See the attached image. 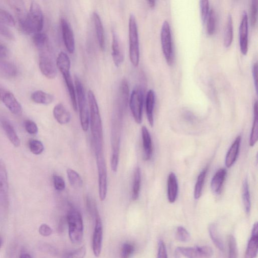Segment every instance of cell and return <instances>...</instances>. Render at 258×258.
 Listing matches in <instances>:
<instances>
[{"label": "cell", "instance_id": "1", "mask_svg": "<svg viewBox=\"0 0 258 258\" xmlns=\"http://www.w3.org/2000/svg\"><path fill=\"white\" fill-rule=\"evenodd\" d=\"M90 109V124L95 154L103 151V129L101 118L97 102L93 92L88 94Z\"/></svg>", "mask_w": 258, "mask_h": 258}, {"label": "cell", "instance_id": "2", "mask_svg": "<svg viewBox=\"0 0 258 258\" xmlns=\"http://www.w3.org/2000/svg\"><path fill=\"white\" fill-rule=\"evenodd\" d=\"M56 66L63 76L73 110L77 112L78 108L76 91L70 75L71 61L70 57L64 51H62L59 54L56 61Z\"/></svg>", "mask_w": 258, "mask_h": 258}, {"label": "cell", "instance_id": "3", "mask_svg": "<svg viewBox=\"0 0 258 258\" xmlns=\"http://www.w3.org/2000/svg\"><path fill=\"white\" fill-rule=\"evenodd\" d=\"M44 25V16L40 5L31 2L25 22L20 25L23 32L27 34L42 32Z\"/></svg>", "mask_w": 258, "mask_h": 258}, {"label": "cell", "instance_id": "4", "mask_svg": "<svg viewBox=\"0 0 258 258\" xmlns=\"http://www.w3.org/2000/svg\"><path fill=\"white\" fill-rule=\"evenodd\" d=\"M75 86L77 108L79 109L80 124L82 130L87 132L90 126V109L89 103L86 97L83 85L79 78L75 76Z\"/></svg>", "mask_w": 258, "mask_h": 258}, {"label": "cell", "instance_id": "5", "mask_svg": "<svg viewBox=\"0 0 258 258\" xmlns=\"http://www.w3.org/2000/svg\"><path fill=\"white\" fill-rule=\"evenodd\" d=\"M67 221L69 228V235L71 242L78 244L83 236V223L81 214L76 210L71 209L68 211Z\"/></svg>", "mask_w": 258, "mask_h": 258}, {"label": "cell", "instance_id": "6", "mask_svg": "<svg viewBox=\"0 0 258 258\" xmlns=\"http://www.w3.org/2000/svg\"><path fill=\"white\" fill-rule=\"evenodd\" d=\"M129 57L133 66L138 67L140 60L139 31L135 17L131 14L129 20Z\"/></svg>", "mask_w": 258, "mask_h": 258}, {"label": "cell", "instance_id": "7", "mask_svg": "<svg viewBox=\"0 0 258 258\" xmlns=\"http://www.w3.org/2000/svg\"><path fill=\"white\" fill-rule=\"evenodd\" d=\"M122 115L115 113L113 118L112 129V154L111 159V168L115 173L117 170L119 154L120 144V122Z\"/></svg>", "mask_w": 258, "mask_h": 258}, {"label": "cell", "instance_id": "8", "mask_svg": "<svg viewBox=\"0 0 258 258\" xmlns=\"http://www.w3.org/2000/svg\"><path fill=\"white\" fill-rule=\"evenodd\" d=\"M96 165L98 176L99 196L101 201H104L108 193V173L104 152L96 153Z\"/></svg>", "mask_w": 258, "mask_h": 258}, {"label": "cell", "instance_id": "9", "mask_svg": "<svg viewBox=\"0 0 258 258\" xmlns=\"http://www.w3.org/2000/svg\"><path fill=\"white\" fill-rule=\"evenodd\" d=\"M39 67L41 72L46 77L53 79L56 77L57 67L50 54L49 47L40 51Z\"/></svg>", "mask_w": 258, "mask_h": 258}, {"label": "cell", "instance_id": "10", "mask_svg": "<svg viewBox=\"0 0 258 258\" xmlns=\"http://www.w3.org/2000/svg\"><path fill=\"white\" fill-rule=\"evenodd\" d=\"M161 39L162 49L166 63L172 65L174 60L173 47L170 27L169 23L165 21L162 26Z\"/></svg>", "mask_w": 258, "mask_h": 258}, {"label": "cell", "instance_id": "11", "mask_svg": "<svg viewBox=\"0 0 258 258\" xmlns=\"http://www.w3.org/2000/svg\"><path fill=\"white\" fill-rule=\"evenodd\" d=\"M144 94L139 88L134 89L129 99V106L135 122L141 124L142 121Z\"/></svg>", "mask_w": 258, "mask_h": 258}, {"label": "cell", "instance_id": "12", "mask_svg": "<svg viewBox=\"0 0 258 258\" xmlns=\"http://www.w3.org/2000/svg\"><path fill=\"white\" fill-rule=\"evenodd\" d=\"M177 251L187 258H211L213 254L212 248L209 246L179 247Z\"/></svg>", "mask_w": 258, "mask_h": 258}, {"label": "cell", "instance_id": "13", "mask_svg": "<svg viewBox=\"0 0 258 258\" xmlns=\"http://www.w3.org/2000/svg\"><path fill=\"white\" fill-rule=\"evenodd\" d=\"M9 185L6 166L0 160V206L6 207L8 204Z\"/></svg>", "mask_w": 258, "mask_h": 258}, {"label": "cell", "instance_id": "14", "mask_svg": "<svg viewBox=\"0 0 258 258\" xmlns=\"http://www.w3.org/2000/svg\"><path fill=\"white\" fill-rule=\"evenodd\" d=\"M95 217V225L93 238V249L94 256L98 257L101 252L102 242V225L97 209L94 214Z\"/></svg>", "mask_w": 258, "mask_h": 258}, {"label": "cell", "instance_id": "15", "mask_svg": "<svg viewBox=\"0 0 258 258\" xmlns=\"http://www.w3.org/2000/svg\"><path fill=\"white\" fill-rule=\"evenodd\" d=\"M61 26L64 45L69 53L73 54L75 48V43L73 31L65 19L61 21Z\"/></svg>", "mask_w": 258, "mask_h": 258}, {"label": "cell", "instance_id": "16", "mask_svg": "<svg viewBox=\"0 0 258 258\" xmlns=\"http://www.w3.org/2000/svg\"><path fill=\"white\" fill-rule=\"evenodd\" d=\"M248 15L246 12L244 11L239 28L240 49L244 55H246L248 51Z\"/></svg>", "mask_w": 258, "mask_h": 258}, {"label": "cell", "instance_id": "17", "mask_svg": "<svg viewBox=\"0 0 258 258\" xmlns=\"http://www.w3.org/2000/svg\"><path fill=\"white\" fill-rule=\"evenodd\" d=\"M112 58L114 63L117 67L121 65L124 60V55L122 47L117 34L115 31L113 33Z\"/></svg>", "mask_w": 258, "mask_h": 258}, {"label": "cell", "instance_id": "18", "mask_svg": "<svg viewBox=\"0 0 258 258\" xmlns=\"http://www.w3.org/2000/svg\"><path fill=\"white\" fill-rule=\"evenodd\" d=\"M2 101L13 114L17 116L22 114L23 108L12 93L8 91L3 97Z\"/></svg>", "mask_w": 258, "mask_h": 258}, {"label": "cell", "instance_id": "19", "mask_svg": "<svg viewBox=\"0 0 258 258\" xmlns=\"http://www.w3.org/2000/svg\"><path fill=\"white\" fill-rule=\"evenodd\" d=\"M258 223L253 226L252 236L249 240L246 250L245 258H256L258 253Z\"/></svg>", "mask_w": 258, "mask_h": 258}, {"label": "cell", "instance_id": "20", "mask_svg": "<svg viewBox=\"0 0 258 258\" xmlns=\"http://www.w3.org/2000/svg\"><path fill=\"white\" fill-rule=\"evenodd\" d=\"M93 20L99 46L101 49L104 50L106 47L104 28L99 15L95 12L93 13Z\"/></svg>", "mask_w": 258, "mask_h": 258}, {"label": "cell", "instance_id": "21", "mask_svg": "<svg viewBox=\"0 0 258 258\" xmlns=\"http://www.w3.org/2000/svg\"><path fill=\"white\" fill-rule=\"evenodd\" d=\"M53 115L56 121L61 125L70 123L71 118L70 113L61 103L54 107Z\"/></svg>", "mask_w": 258, "mask_h": 258}, {"label": "cell", "instance_id": "22", "mask_svg": "<svg viewBox=\"0 0 258 258\" xmlns=\"http://www.w3.org/2000/svg\"><path fill=\"white\" fill-rule=\"evenodd\" d=\"M227 174V170L224 168L219 169L212 178L211 187L213 193L217 195L221 193L223 183Z\"/></svg>", "mask_w": 258, "mask_h": 258}, {"label": "cell", "instance_id": "23", "mask_svg": "<svg viewBox=\"0 0 258 258\" xmlns=\"http://www.w3.org/2000/svg\"><path fill=\"white\" fill-rule=\"evenodd\" d=\"M178 193V184L176 175L174 173H171L167 180V196L168 201L170 203L176 201Z\"/></svg>", "mask_w": 258, "mask_h": 258}, {"label": "cell", "instance_id": "24", "mask_svg": "<svg viewBox=\"0 0 258 258\" xmlns=\"http://www.w3.org/2000/svg\"><path fill=\"white\" fill-rule=\"evenodd\" d=\"M143 147L144 151L143 159L147 161L151 159L152 155V143L150 134L145 126L141 129Z\"/></svg>", "mask_w": 258, "mask_h": 258}, {"label": "cell", "instance_id": "25", "mask_svg": "<svg viewBox=\"0 0 258 258\" xmlns=\"http://www.w3.org/2000/svg\"><path fill=\"white\" fill-rule=\"evenodd\" d=\"M241 136H238L229 149L226 159V165L231 167L235 163L239 152Z\"/></svg>", "mask_w": 258, "mask_h": 258}, {"label": "cell", "instance_id": "26", "mask_svg": "<svg viewBox=\"0 0 258 258\" xmlns=\"http://www.w3.org/2000/svg\"><path fill=\"white\" fill-rule=\"evenodd\" d=\"M156 101V95L154 92L150 90L146 95V111L149 124L151 127L154 125L153 111Z\"/></svg>", "mask_w": 258, "mask_h": 258}, {"label": "cell", "instance_id": "27", "mask_svg": "<svg viewBox=\"0 0 258 258\" xmlns=\"http://www.w3.org/2000/svg\"><path fill=\"white\" fill-rule=\"evenodd\" d=\"M1 124L10 142L15 147H19L21 145L20 140L11 124L4 119L2 120Z\"/></svg>", "mask_w": 258, "mask_h": 258}, {"label": "cell", "instance_id": "28", "mask_svg": "<svg viewBox=\"0 0 258 258\" xmlns=\"http://www.w3.org/2000/svg\"><path fill=\"white\" fill-rule=\"evenodd\" d=\"M17 73L18 70L14 64L0 59V74L7 77L13 78L16 77Z\"/></svg>", "mask_w": 258, "mask_h": 258}, {"label": "cell", "instance_id": "29", "mask_svg": "<svg viewBox=\"0 0 258 258\" xmlns=\"http://www.w3.org/2000/svg\"><path fill=\"white\" fill-rule=\"evenodd\" d=\"M32 100L37 104L48 105L52 103L54 100L53 95L44 92L42 91H37L33 92L31 95Z\"/></svg>", "mask_w": 258, "mask_h": 258}, {"label": "cell", "instance_id": "30", "mask_svg": "<svg viewBox=\"0 0 258 258\" xmlns=\"http://www.w3.org/2000/svg\"><path fill=\"white\" fill-rule=\"evenodd\" d=\"M141 172L140 167L135 170L132 187V199L134 201L139 199L141 191Z\"/></svg>", "mask_w": 258, "mask_h": 258}, {"label": "cell", "instance_id": "31", "mask_svg": "<svg viewBox=\"0 0 258 258\" xmlns=\"http://www.w3.org/2000/svg\"><path fill=\"white\" fill-rule=\"evenodd\" d=\"M33 42L40 51L49 47L48 39L47 34L43 32L33 34Z\"/></svg>", "mask_w": 258, "mask_h": 258}, {"label": "cell", "instance_id": "32", "mask_svg": "<svg viewBox=\"0 0 258 258\" xmlns=\"http://www.w3.org/2000/svg\"><path fill=\"white\" fill-rule=\"evenodd\" d=\"M254 123L250 140V146L253 147L258 141V102L256 100L254 106Z\"/></svg>", "mask_w": 258, "mask_h": 258}, {"label": "cell", "instance_id": "33", "mask_svg": "<svg viewBox=\"0 0 258 258\" xmlns=\"http://www.w3.org/2000/svg\"><path fill=\"white\" fill-rule=\"evenodd\" d=\"M233 20L232 16L229 14L224 33V45L226 47L231 46L233 41Z\"/></svg>", "mask_w": 258, "mask_h": 258}, {"label": "cell", "instance_id": "34", "mask_svg": "<svg viewBox=\"0 0 258 258\" xmlns=\"http://www.w3.org/2000/svg\"><path fill=\"white\" fill-rule=\"evenodd\" d=\"M209 166L206 167L201 172L198 176L194 190V197L195 199L200 198L202 193L203 188L204 186L206 174H207Z\"/></svg>", "mask_w": 258, "mask_h": 258}, {"label": "cell", "instance_id": "35", "mask_svg": "<svg viewBox=\"0 0 258 258\" xmlns=\"http://www.w3.org/2000/svg\"><path fill=\"white\" fill-rule=\"evenodd\" d=\"M67 174L68 181L73 188H78L82 186V179L77 171L71 168H68Z\"/></svg>", "mask_w": 258, "mask_h": 258}, {"label": "cell", "instance_id": "36", "mask_svg": "<svg viewBox=\"0 0 258 258\" xmlns=\"http://www.w3.org/2000/svg\"><path fill=\"white\" fill-rule=\"evenodd\" d=\"M242 197L245 212L249 214L251 211V203L249 184L247 179L244 180L243 184Z\"/></svg>", "mask_w": 258, "mask_h": 258}, {"label": "cell", "instance_id": "37", "mask_svg": "<svg viewBox=\"0 0 258 258\" xmlns=\"http://www.w3.org/2000/svg\"><path fill=\"white\" fill-rule=\"evenodd\" d=\"M209 232L211 237L215 246L220 251L224 250V245L220 238L217 230V227L214 224L210 226Z\"/></svg>", "mask_w": 258, "mask_h": 258}, {"label": "cell", "instance_id": "38", "mask_svg": "<svg viewBox=\"0 0 258 258\" xmlns=\"http://www.w3.org/2000/svg\"><path fill=\"white\" fill-rule=\"evenodd\" d=\"M207 32L209 36H212L216 29V17L214 10L211 8L209 14L207 21Z\"/></svg>", "mask_w": 258, "mask_h": 258}, {"label": "cell", "instance_id": "39", "mask_svg": "<svg viewBox=\"0 0 258 258\" xmlns=\"http://www.w3.org/2000/svg\"><path fill=\"white\" fill-rule=\"evenodd\" d=\"M0 23L10 27L15 25V21L11 14L1 8H0Z\"/></svg>", "mask_w": 258, "mask_h": 258}, {"label": "cell", "instance_id": "40", "mask_svg": "<svg viewBox=\"0 0 258 258\" xmlns=\"http://www.w3.org/2000/svg\"><path fill=\"white\" fill-rule=\"evenodd\" d=\"M30 151L34 154H41L44 150V146L42 142L38 140H32L28 142Z\"/></svg>", "mask_w": 258, "mask_h": 258}, {"label": "cell", "instance_id": "41", "mask_svg": "<svg viewBox=\"0 0 258 258\" xmlns=\"http://www.w3.org/2000/svg\"><path fill=\"white\" fill-rule=\"evenodd\" d=\"M229 257L228 258H237V248L235 237L231 235L228 238Z\"/></svg>", "mask_w": 258, "mask_h": 258}, {"label": "cell", "instance_id": "42", "mask_svg": "<svg viewBox=\"0 0 258 258\" xmlns=\"http://www.w3.org/2000/svg\"><path fill=\"white\" fill-rule=\"evenodd\" d=\"M200 9L201 20L203 24L205 23L207 21L208 17L210 13L209 1L204 0L200 1Z\"/></svg>", "mask_w": 258, "mask_h": 258}, {"label": "cell", "instance_id": "43", "mask_svg": "<svg viewBox=\"0 0 258 258\" xmlns=\"http://www.w3.org/2000/svg\"><path fill=\"white\" fill-rule=\"evenodd\" d=\"M176 237L180 242H187L191 239L190 234L183 227H179L176 233Z\"/></svg>", "mask_w": 258, "mask_h": 258}, {"label": "cell", "instance_id": "44", "mask_svg": "<svg viewBox=\"0 0 258 258\" xmlns=\"http://www.w3.org/2000/svg\"><path fill=\"white\" fill-rule=\"evenodd\" d=\"M258 1L253 0L252 2L250 10V23L251 26L254 28L257 22Z\"/></svg>", "mask_w": 258, "mask_h": 258}, {"label": "cell", "instance_id": "45", "mask_svg": "<svg viewBox=\"0 0 258 258\" xmlns=\"http://www.w3.org/2000/svg\"><path fill=\"white\" fill-rule=\"evenodd\" d=\"M135 251L134 245L130 243H125L123 244L121 249L122 258H130Z\"/></svg>", "mask_w": 258, "mask_h": 258}, {"label": "cell", "instance_id": "46", "mask_svg": "<svg viewBox=\"0 0 258 258\" xmlns=\"http://www.w3.org/2000/svg\"><path fill=\"white\" fill-rule=\"evenodd\" d=\"M53 183L56 190L58 191H63L66 188L65 182L63 178L59 175L53 176Z\"/></svg>", "mask_w": 258, "mask_h": 258}, {"label": "cell", "instance_id": "47", "mask_svg": "<svg viewBox=\"0 0 258 258\" xmlns=\"http://www.w3.org/2000/svg\"><path fill=\"white\" fill-rule=\"evenodd\" d=\"M86 253H87L86 248L82 246L68 254L65 258H84Z\"/></svg>", "mask_w": 258, "mask_h": 258}, {"label": "cell", "instance_id": "48", "mask_svg": "<svg viewBox=\"0 0 258 258\" xmlns=\"http://www.w3.org/2000/svg\"><path fill=\"white\" fill-rule=\"evenodd\" d=\"M24 128L26 131L31 135H35L38 132V128L37 124L30 119H27L25 121Z\"/></svg>", "mask_w": 258, "mask_h": 258}, {"label": "cell", "instance_id": "49", "mask_svg": "<svg viewBox=\"0 0 258 258\" xmlns=\"http://www.w3.org/2000/svg\"><path fill=\"white\" fill-rule=\"evenodd\" d=\"M39 233L43 236H48L53 233V230L47 224H43L39 228Z\"/></svg>", "mask_w": 258, "mask_h": 258}, {"label": "cell", "instance_id": "50", "mask_svg": "<svg viewBox=\"0 0 258 258\" xmlns=\"http://www.w3.org/2000/svg\"><path fill=\"white\" fill-rule=\"evenodd\" d=\"M157 258H168L166 247L163 240L159 244V250Z\"/></svg>", "mask_w": 258, "mask_h": 258}, {"label": "cell", "instance_id": "51", "mask_svg": "<svg viewBox=\"0 0 258 258\" xmlns=\"http://www.w3.org/2000/svg\"><path fill=\"white\" fill-rule=\"evenodd\" d=\"M9 54L7 47L1 42H0V59H4L6 58Z\"/></svg>", "mask_w": 258, "mask_h": 258}, {"label": "cell", "instance_id": "52", "mask_svg": "<svg viewBox=\"0 0 258 258\" xmlns=\"http://www.w3.org/2000/svg\"><path fill=\"white\" fill-rule=\"evenodd\" d=\"M258 68H257V63H255L254 65H253V68H252V74H253V79H254V84H255V89H256V93L257 94V93H258V88H257V86H258V77H257V74H258V70H257Z\"/></svg>", "mask_w": 258, "mask_h": 258}, {"label": "cell", "instance_id": "53", "mask_svg": "<svg viewBox=\"0 0 258 258\" xmlns=\"http://www.w3.org/2000/svg\"><path fill=\"white\" fill-rule=\"evenodd\" d=\"M8 91L4 89L2 87L0 86V100H2L3 97L5 95V94L7 93Z\"/></svg>", "mask_w": 258, "mask_h": 258}, {"label": "cell", "instance_id": "54", "mask_svg": "<svg viewBox=\"0 0 258 258\" xmlns=\"http://www.w3.org/2000/svg\"><path fill=\"white\" fill-rule=\"evenodd\" d=\"M147 2L149 6L151 8H153L155 7V6H156V1H151V0H150V1H147Z\"/></svg>", "mask_w": 258, "mask_h": 258}, {"label": "cell", "instance_id": "55", "mask_svg": "<svg viewBox=\"0 0 258 258\" xmlns=\"http://www.w3.org/2000/svg\"><path fill=\"white\" fill-rule=\"evenodd\" d=\"M20 258H32L31 256L27 253H23L21 255Z\"/></svg>", "mask_w": 258, "mask_h": 258}, {"label": "cell", "instance_id": "56", "mask_svg": "<svg viewBox=\"0 0 258 258\" xmlns=\"http://www.w3.org/2000/svg\"><path fill=\"white\" fill-rule=\"evenodd\" d=\"M2 244V240L1 236H0V248L1 247Z\"/></svg>", "mask_w": 258, "mask_h": 258}]
</instances>
